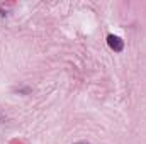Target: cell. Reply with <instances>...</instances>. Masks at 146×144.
<instances>
[{
  "instance_id": "cell-1",
  "label": "cell",
  "mask_w": 146,
  "mask_h": 144,
  "mask_svg": "<svg viewBox=\"0 0 146 144\" xmlns=\"http://www.w3.org/2000/svg\"><path fill=\"white\" fill-rule=\"evenodd\" d=\"M107 44H109L110 49L115 51V53H121L124 49V41L119 36H115V34H109L107 36Z\"/></svg>"
},
{
  "instance_id": "cell-2",
  "label": "cell",
  "mask_w": 146,
  "mask_h": 144,
  "mask_svg": "<svg viewBox=\"0 0 146 144\" xmlns=\"http://www.w3.org/2000/svg\"><path fill=\"white\" fill-rule=\"evenodd\" d=\"M75 144H87V143H75Z\"/></svg>"
}]
</instances>
